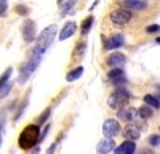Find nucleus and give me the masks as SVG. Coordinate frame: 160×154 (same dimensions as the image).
<instances>
[{
    "instance_id": "412c9836",
    "label": "nucleus",
    "mask_w": 160,
    "mask_h": 154,
    "mask_svg": "<svg viewBox=\"0 0 160 154\" xmlns=\"http://www.w3.org/2000/svg\"><path fill=\"white\" fill-rule=\"evenodd\" d=\"M11 72H13V69L11 68H8L2 75H0V88H2L3 85H7L8 84V80H10V77H11Z\"/></svg>"
},
{
    "instance_id": "2f4dec72",
    "label": "nucleus",
    "mask_w": 160,
    "mask_h": 154,
    "mask_svg": "<svg viewBox=\"0 0 160 154\" xmlns=\"http://www.w3.org/2000/svg\"><path fill=\"white\" fill-rule=\"evenodd\" d=\"M139 154H154L151 149H142V151H139Z\"/></svg>"
},
{
    "instance_id": "f704fd0d",
    "label": "nucleus",
    "mask_w": 160,
    "mask_h": 154,
    "mask_svg": "<svg viewBox=\"0 0 160 154\" xmlns=\"http://www.w3.org/2000/svg\"><path fill=\"white\" fill-rule=\"evenodd\" d=\"M0 145H2V135H0Z\"/></svg>"
},
{
    "instance_id": "1a4fd4ad",
    "label": "nucleus",
    "mask_w": 160,
    "mask_h": 154,
    "mask_svg": "<svg viewBox=\"0 0 160 154\" xmlns=\"http://www.w3.org/2000/svg\"><path fill=\"white\" fill-rule=\"evenodd\" d=\"M123 44H125V37L122 34H114L104 42V47L108 50H115V48H120Z\"/></svg>"
},
{
    "instance_id": "39448f33",
    "label": "nucleus",
    "mask_w": 160,
    "mask_h": 154,
    "mask_svg": "<svg viewBox=\"0 0 160 154\" xmlns=\"http://www.w3.org/2000/svg\"><path fill=\"white\" fill-rule=\"evenodd\" d=\"M35 29H37V24L35 21L32 19H26L22 23V28H21V34H22V38L28 44L34 42L35 40Z\"/></svg>"
},
{
    "instance_id": "7c9ffc66",
    "label": "nucleus",
    "mask_w": 160,
    "mask_h": 154,
    "mask_svg": "<svg viewBox=\"0 0 160 154\" xmlns=\"http://www.w3.org/2000/svg\"><path fill=\"white\" fill-rule=\"evenodd\" d=\"M56 145H58V143H53V145L50 146V151H48L47 154H53V152H55V149H56Z\"/></svg>"
},
{
    "instance_id": "cd10ccee",
    "label": "nucleus",
    "mask_w": 160,
    "mask_h": 154,
    "mask_svg": "<svg viewBox=\"0 0 160 154\" xmlns=\"http://www.w3.org/2000/svg\"><path fill=\"white\" fill-rule=\"evenodd\" d=\"M160 31V26L158 24H151V26H148L146 28V32H149V34H155V32H158Z\"/></svg>"
},
{
    "instance_id": "20e7f679",
    "label": "nucleus",
    "mask_w": 160,
    "mask_h": 154,
    "mask_svg": "<svg viewBox=\"0 0 160 154\" xmlns=\"http://www.w3.org/2000/svg\"><path fill=\"white\" fill-rule=\"evenodd\" d=\"M130 101V93H128V90H125V88H115V92L109 96V100H108V105L112 108V109H118L120 111V108H125V105Z\"/></svg>"
},
{
    "instance_id": "2eb2a0df",
    "label": "nucleus",
    "mask_w": 160,
    "mask_h": 154,
    "mask_svg": "<svg viewBox=\"0 0 160 154\" xmlns=\"http://www.w3.org/2000/svg\"><path fill=\"white\" fill-rule=\"evenodd\" d=\"M108 63H109V66H112V68H122L123 64L127 63V58L122 53H112L108 58Z\"/></svg>"
},
{
    "instance_id": "c756f323",
    "label": "nucleus",
    "mask_w": 160,
    "mask_h": 154,
    "mask_svg": "<svg viewBox=\"0 0 160 154\" xmlns=\"http://www.w3.org/2000/svg\"><path fill=\"white\" fill-rule=\"evenodd\" d=\"M3 125H5V112H0V132L3 130ZM2 135V133H0Z\"/></svg>"
},
{
    "instance_id": "aec40b11",
    "label": "nucleus",
    "mask_w": 160,
    "mask_h": 154,
    "mask_svg": "<svg viewBox=\"0 0 160 154\" xmlns=\"http://www.w3.org/2000/svg\"><path fill=\"white\" fill-rule=\"evenodd\" d=\"M152 114H154V111H152V108H149V106H141V108L138 109V116H139V117H142V119H149Z\"/></svg>"
},
{
    "instance_id": "0eeeda50",
    "label": "nucleus",
    "mask_w": 160,
    "mask_h": 154,
    "mask_svg": "<svg viewBox=\"0 0 160 154\" xmlns=\"http://www.w3.org/2000/svg\"><path fill=\"white\" fill-rule=\"evenodd\" d=\"M102 132H104L106 138H112L114 140V136L120 133V124L115 119H108L104 122V125H102Z\"/></svg>"
},
{
    "instance_id": "b1692460",
    "label": "nucleus",
    "mask_w": 160,
    "mask_h": 154,
    "mask_svg": "<svg viewBox=\"0 0 160 154\" xmlns=\"http://www.w3.org/2000/svg\"><path fill=\"white\" fill-rule=\"evenodd\" d=\"M149 145H151V146H160V135H152V136H149Z\"/></svg>"
},
{
    "instance_id": "ddd939ff",
    "label": "nucleus",
    "mask_w": 160,
    "mask_h": 154,
    "mask_svg": "<svg viewBox=\"0 0 160 154\" xmlns=\"http://www.w3.org/2000/svg\"><path fill=\"white\" fill-rule=\"evenodd\" d=\"M112 149H115V143H114L112 138H104L98 143V152L99 154H108Z\"/></svg>"
},
{
    "instance_id": "f257e3e1",
    "label": "nucleus",
    "mask_w": 160,
    "mask_h": 154,
    "mask_svg": "<svg viewBox=\"0 0 160 154\" xmlns=\"http://www.w3.org/2000/svg\"><path fill=\"white\" fill-rule=\"evenodd\" d=\"M40 141V127L37 124H31L28 127H24V130L21 132L18 138V145L21 149H31Z\"/></svg>"
},
{
    "instance_id": "4be33fe9",
    "label": "nucleus",
    "mask_w": 160,
    "mask_h": 154,
    "mask_svg": "<svg viewBox=\"0 0 160 154\" xmlns=\"http://www.w3.org/2000/svg\"><path fill=\"white\" fill-rule=\"evenodd\" d=\"M91 24H93V16H88L83 23H82V34H88L90 29H91Z\"/></svg>"
},
{
    "instance_id": "c85d7f7f",
    "label": "nucleus",
    "mask_w": 160,
    "mask_h": 154,
    "mask_svg": "<svg viewBox=\"0 0 160 154\" xmlns=\"http://www.w3.org/2000/svg\"><path fill=\"white\" fill-rule=\"evenodd\" d=\"M7 8H8V3L5 2V0H0V16H2V15H5Z\"/></svg>"
},
{
    "instance_id": "6ab92c4d",
    "label": "nucleus",
    "mask_w": 160,
    "mask_h": 154,
    "mask_svg": "<svg viewBox=\"0 0 160 154\" xmlns=\"http://www.w3.org/2000/svg\"><path fill=\"white\" fill-rule=\"evenodd\" d=\"M144 103H146V106L154 108V109H158V108H160V101H158L157 96H154V95H146V96H144Z\"/></svg>"
},
{
    "instance_id": "bb28decb",
    "label": "nucleus",
    "mask_w": 160,
    "mask_h": 154,
    "mask_svg": "<svg viewBox=\"0 0 160 154\" xmlns=\"http://www.w3.org/2000/svg\"><path fill=\"white\" fill-rule=\"evenodd\" d=\"M15 11L19 13V15H28V13H29V8L24 7V5H16V7H15Z\"/></svg>"
},
{
    "instance_id": "f03ea898",
    "label": "nucleus",
    "mask_w": 160,
    "mask_h": 154,
    "mask_svg": "<svg viewBox=\"0 0 160 154\" xmlns=\"http://www.w3.org/2000/svg\"><path fill=\"white\" fill-rule=\"evenodd\" d=\"M43 55H38V53H31V56L22 63V66L19 68V75H18V84H26L28 79L35 72V69L38 68L40 61H42Z\"/></svg>"
},
{
    "instance_id": "9d476101",
    "label": "nucleus",
    "mask_w": 160,
    "mask_h": 154,
    "mask_svg": "<svg viewBox=\"0 0 160 154\" xmlns=\"http://www.w3.org/2000/svg\"><path fill=\"white\" fill-rule=\"evenodd\" d=\"M122 8L128 11H141L148 8V2H144V0H125V2H122Z\"/></svg>"
},
{
    "instance_id": "dca6fc26",
    "label": "nucleus",
    "mask_w": 160,
    "mask_h": 154,
    "mask_svg": "<svg viewBox=\"0 0 160 154\" xmlns=\"http://www.w3.org/2000/svg\"><path fill=\"white\" fill-rule=\"evenodd\" d=\"M123 135H125V138H127L128 141H135V140H138V138L141 136V132H139V128H138L136 125L131 124V125L125 127Z\"/></svg>"
},
{
    "instance_id": "6e6552de",
    "label": "nucleus",
    "mask_w": 160,
    "mask_h": 154,
    "mask_svg": "<svg viewBox=\"0 0 160 154\" xmlns=\"http://www.w3.org/2000/svg\"><path fill=\"white\" fill-rule=\"evenodd\" d=\"M108 77H109V80H111L117 88H120V85L127 82V77H125V72H123L122 68H112V69L109 71Z\"/></svg>"
},
{
    "instance_id": "a878e982",
    "label": "nucleus",
    "mask_w": 160,
    "mask_h": 154,
    "mask_svg": "<svg viewBox=\"0 0 160 154\" xmlns=\"http://www.w3.org/2000/svg\"><path fill=\"white\" fill-rule=\"evenodd\" d=\"M48 116H50V108H48V109H45V111H43V114L38 117V122H37V125H38V127L42 125V124L47 121V117H48Z\"/></svg>"
},
{
    "instance_id": "5701e85b",
    "label": "nucleus",
    "mask_w": 160,
    "mask_h": 154,
    "mask_svg": "<svg viewBox=\"0 0 160 154\" xmlns=\"http://www.w3.org/2000/svg\"><path fill=\"white\" fill-rule=\"evenodd\" d=\"M11 88H13V84H11V82H8L7 85H3L2 88H0V100L7 98V96H8V93L11 92Z\"/></svg>"
},
{
    "instance_id": "393cba45",
    "label": "nucleus",
    "mask_w": 160,
    "mask_h": 154,
    "mask_svg": "<svg viewBox=\"0 0 160 154\" xmlns=\"http://www.w3.org/2000/svg\"><path fill=\"white\" fill-rule=\"evenodd\" d=\"M85 48H87V44H85V42H80V44H78V47H77V50H75V55H77V56L80 58V56L83 55Z\"/></svg>"
},
{
    "instance_id": "4468645a",
    "label": "nucleus",
    "mask_w": 160,
    "mask_h": 154,
    "mask_svg": "<svg viewBox=\"0 0 160 154\" xmlns=\"http://www.w3.org/2000/svg\"><path fill=\"white\" fill-rule=\"evenodd\" d=\"M136 151V145L135 141H123L118 148H115V154H135Z\"/></svg>"
},
{
    "instance_id": "7ed1b4c3",
    "label": "nucleus",
    "mask_w": 160,
    "mask_h": 154,
    "mask_svg": "<svg viewBox=\"0 0 160 154\" xmlns=\"http://www.w3.org/2000/svg\"><path fill=\"white\" fill-rule=\"evenodd\" d=\"M56 31L58 28L55 24L48 26L47 29H43L42 32H40V35L35 38V48H34V53H38V55H43L45 51L48 50V47L51 45L53 38H55L56 35Z\"/></svg>"
},
{
    "instance_id": "72a5a7b5",
    "label": "nucleus",
    "mask_w": 160,
    "mask_h": 154,
    "mask_svg": "<svg viewBox=\"0 0 160 154\" xmlns=\"http://www.w3.org/2000/svg\"><path fill=\"white\" fill-rule=\"evenodd\" d=\"M155 42H157V44H158V45H160V37H158V38H157V40H155Z\"/></svg>"
},
{
    "instance_id": "a211bd4d",
    "label": "nucleus",
    "mask_w": 160,
    "mask_h": 154,
    "mask_svg": "<svg viewBox=\"0 0 160 154\" xmlns=\"http://www.w3.org/2000/svg\"><path fill=\"white\" fill-rule=\"evenodd\" d=\"M83 74V68L82 66H77L75 69H72L71 72H68V75H66V80L68 82H74L77 79H80V75Z\"/></svg>"
},
{
    "instance_id": "f8f14e48",
    "label": "nucleus",
    "mask_w": 160,
    "mask_h": 154,
    "mask_svg": "<svg viewBox=\"0 0 160 154\" xmlns=\"http://www.w3.org/2000/svg\"><path fill=\"white\" fill-rule=\"evenodd\" d=\"M117 116H118V119H122L125 122H131V121H135L138 117V111L133 109V108H123V109L118 111Z\"/></svg>"
},
{
    "instance_id": "473e14b6",
    "label": "nucleus",
    "mask_w": 160,
    "mask_h": 154,
    "mask_svg": "<svg viewBox=\"0 0 160 154\" xmlns=\"http://www.w3.org/2000/svg\"><path fill=\"white\" fill-rule=\"evenodd\" d=\"M157 100L160 101V87H158V93H157Z\"/></svg>"
},
{
    "instance_id": "423d86ee",
    "label": "nucleus",
    "mask_w": 160,
    "mask_h": 154,
    "mask_svg": "<svg viewBox=\"0 0 160 154\" xmlns=\"http://www.w3.org/2000/svg\"><path fill=\"white\" fill-rule=\"evenodd\" d=\"M111 19H112V23H115V24H127V23H130V19H131V11H128V10H125V8H117V10H114L112 13H111Z\"/></svg>"
},
{
    "instance_id": "9b49d317",
    "label": "nucleus",
    "mask_w": 160,
    "mask_h": 154,
    "mask_svg": "<svg viewBox=\"0 0 160 154\" xmlns=\"http://www.w3.org/2000/svg\"><path fill=\"white\" fill-rule=\"evenodd\" d=\"M77 31V24L74 21H69L66 23L62 28H61V32H59V40H66V38H69L71 35H74V32Z\"/></svg>"
},
{
    "instance_id": "f3484780",
    "label": "nucleus",
    "mask_w": 160,
    "mask_h": 154,
    "mask_svg": "<svg viewBox=\"0 0 160 154\" xmlns=\"http://www.w3.org/2000/svg\"><path fill=\"white\" fill-rule=\"evenodd\" d=\"M58 7H59V11L61 15H68V13H71L75 7V2H72V0H62V2H58Z\"/></svg>"
}]
</instances>
